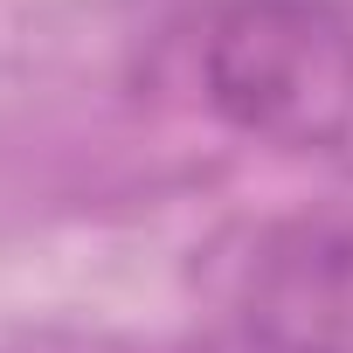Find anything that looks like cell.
<instances>
[{"mask_svg": "<svg viewBox=\"0 0 353 353\" xmlns=\"http://www.w3.org/2000/svg\"><path fill=\"white\" fill-rule=\"evenodd\" d=\"M201 97L270 145H339L353 132V21L332 0H222L194 42Z\"/></svg>", "mask_w": 353, "mask_h": 353, "instance_id": "6da1fadb", "label": "cell"}, {"mask_svg": "<svg viewBox=\"0 0 353 353\" xmlns=\"http://www.w3.org/2000/svg\"><path fill=\"white\" fill-rule=\"evenodd\" d=\"M250 325L277 353L353 346V229H291L263 250L250 284Z\"/></svg>", "mask_w": 353, "mask_h": 353, "instance_id": "7a4b0ae2", "label": "cell"}]
</instances>
